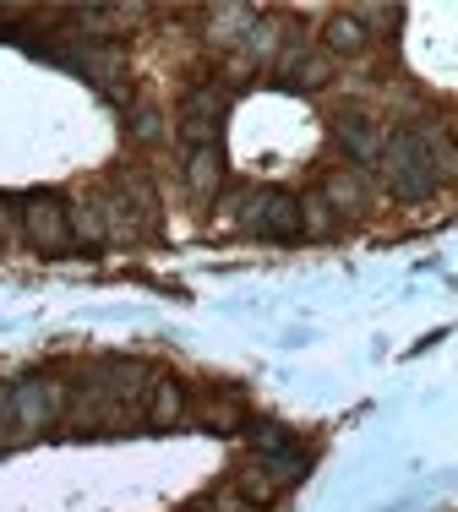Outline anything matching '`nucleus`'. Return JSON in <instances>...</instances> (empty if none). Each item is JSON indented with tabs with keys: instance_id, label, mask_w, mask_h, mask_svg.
<instances>
[{
	"instance_id": "9",
	"label": "nucleus",
	"mask_w": 458,
	"mask_h": 512,
	"mask_svg": "<svg viewBox=\"0 0 458 512\" xmlns=\"http://www.w3.org/2000/svg\"><path fill=\"white\" fill-rule=\"evenodd\" d=\"M251 28H257V11H251V6H213V17H208V39L219 44V50L246 44Z\"/></svg>"
},
{
	"instance_id": "4",
	"label": "nucleus",
	"mask_w": 458,
	"mask_h": 512,
	"mask_svg": "<svg viewBox=\"0 0 458 512\" xmlns=\"http://www.w3.org/2000/svg\"><path fill=\"white\" fill-rule=\"evenodd\" d=\"M224 109H229L224 82H202V88L186 93V104H180V137H186V148H219Z\"/></svg>"
},
{
	"instance_id": "17",
	"label": "nucleus",
	"mask_w": 458,
	"mask_h": 512,
	"mask_svg": "<svg viewBox=\"0 0 458 512\" xmlns=\"http://www.w3.org/2000/svg\"><path fill=\"white\" fill-rule=\"evenodd\" d=\"M159 115H153V109H137V115H131V137H137V142H153V137H159Z\"/></svg>"
},
{
	"instance_id": "10",
	"label": "nucleus",
	"mask_w": 458,
	"mask_h": 512,
	"mask_svg": "<svg viewBox=\"0 0 458 512\" xmlns=\"http://www.w3.org/2000/svg\"><path fill=\"white\" fill-rule=\"evenodd\" d=\"M71 240H77V246H104V240H115V235H110V218H104V202H99V197H82V202H71Z\"/></svg>"
},
{
	"instance_id": "7",
	"label": "nucleus",
	"mask_w": 458,
	"mask_h": 512,
	"mask_svg": "<svg viewBox=\"0 0 458 512\" xmlns=\"http://www.w3.org/2000/svg\"><path fill=\"white\" fill-rule=\"evenodd\" d=\"M420 142H426V153H431V169H437V180H458V142H453V131L442 126V120H420Z\"/></svg>"
},
{
	"instance_id": "14",
	"label": "nucleus",
	"mask_w": 458,
	"mask_h": 512,
	"mask_svg": "<svg viewBox=\"0 0 458 512\" xmlns=\"http://www.w3.org/2000/svg\"><path fill=\"white\" fill-rule=\"evenodd\" d=\"M17 442H28V431H22V420H17V393H11V382H0V453H11Z\"/></svg>"
},
{
	"instance_id": "13",
	"label": "nucleus",
	"mask_w": 458,
	"mask_h": 512,
	"mask_svg": "<svg viewBox=\"0 0 458 512\" xmlns=\"http://www.w3.org/2000/svg\"><path fill=\"white\" fill-rule=\"evenodd\" d=\"M322 197H328L333 207H366L371 186H366V175H360V169H339V175H328Z\"/></svg>"
},
{
	"instance_id": "15",
	"label": "nucleus",
	"mask_w": 458,
	"mask_h": 512,
	"mask_svg": "<svg viewBox=\"0 0 458 512\" xmlns=\"http://www.w3.org/2000/svg\"><path fill=\"white\" fill-rule=\"evenodd\" d=\"M300 229H306V235H328V229H333V202L322 197V191L300 202Z\"/></svg>"
},
{
	"instance_id": "5",
	"label": "nucleus",
	"mask_w": 458,
	"mask_h": 512,
	"mask_svg": "<svg viewBox=\"0 0 458 512\" xmlns=\"http://www.w3.org/2000/svg\"><path fill=\"white\" fill-rule=\"evenodd\" d=\"M339 142H344V153L355 158V164H377L382 148H388V131H382V120H371V115H344L339 120Z\"/></svg>"
},
{
	"instance_id": "1",
	"label": "nucleus",
	"mask_w": 458,
	"mask_h": 512,
	"mask_svg": "<svg viewBox=\"0 0 458 512\" xmlns=\"http://www.w3.org/2000/svg\"><path fill=\"white\" fill-rule=\"evenodd\" d=\"M377 169H382V180H388V191H393L399 202H426L431 191L442 186L437 169H431V153H426V142H420L415 126L393 131L388 148H382V158H377Z\"/></svg>"
},
{
	"instance_id": "16",
	"label": "nucleus",
	"mask_w": 458,
	"mask_h": 512,
	"mask_svg": "<svg viewBox=\"0 0 458 512\" xmlns=\"http://www.w3.org/2000/svg\"><path fill=\"white\" fill-rule=\"evenodd\" d=\"M273 44H279V28H273V22H262V17H257V28L246 33V44H240V50H246L251 60H268V55H273Z\"/></svg>"
},
{
	"instance_id": "3",
	"label": "nucleus",
	"mask_w": 458,
	"mask_h": 512,
	"mask_svg": "<svg viewBox=\"0 0 458 512\" xmlns=\"http://www.w3.org/2000/svg\"><path fill=\"white\" fill-rule=\"evenodd\" d=\"M17 218H22V235H28L44 256H60V251L71 246V202L50 197V191L22 197L17 202Z\"/></svg>"
},
{
	"instance_id": "2",
	"label": "nucleus",
	"mask_w": 458,
	"mask_h": 512,
	"mask_svg": "<svg viewBox=\"0 0 458 512\" xmlns=\"http://www.w3.org/2000/svg\"><path fill=\"white\" fill-rule=\"evenodd\" d=\"M240 224L251 235H268V240H289L300 235V197L284 186H262V191H246L240 197Z\"/></svg>"
},
{
	"instance_id": "8",
	"label": "nucleus",
	"mask_w": 458,
	"mask_h": 512,
	"mask_svg": "<svg viewBox=\"0 0 458 512\" xmlns=\"http://www.w3.org/2000/svg\"><path fill=\"white\" fill-rule=\"evenodd\" d=\"M322 44H328L333 55H360L371 44V28L355 17V11H333L328 28H322Z\"/></svg>"
},
{
	"instance_id": "6",
	"label": "nucleus",
	"mask_w": 458,
	"mask_h": 512,
	"mask_svg": "<svg viewBox=\"0 0 458 512\" xmlns=\"http://www.w3.org/2000/svg\"><path fill=\"white\" fill-rule=\"evenodd\" d=\"M279 71H284V82H289V88H322V82L333 77L328 55H311L306 44H284Z\"/></svg>"
},
{
	"instance_id": "12",
	"label": "nucleus",
	"mask_w": 458,
	"mask_h": 512,
	"mask_svg": "<svg viewBox=\"0 0 458 512\" xmlns=\"http://www.w3.org/2000/svg\"><path fill=\"white\" fill-rule=\"evenodd\" d=\"M180 409H186L180 382H170V376H153V387H148V425H175Z\"/></svg>"
},
{
	"instance_id": "11",
	"label": "nucleus",
	"mask_w": 458,
	"mask_h": 512,
	"mask_svg": "<svg viewBox=\"0 0 458 512\" xmlns=\"http://www.w3.org/2000/svg\"><path fill=\"white\" fill-rule=\"evenodd\" d=\"M186 186L197 197H213L224 186V164H219V148H186Z\"/></svg>"
}]
</instances>
